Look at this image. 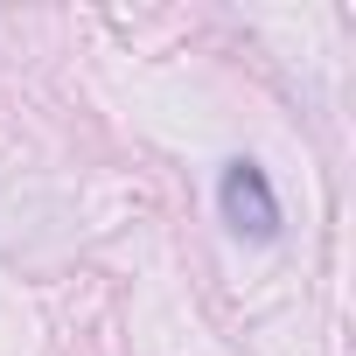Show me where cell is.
<instances>
[{"instance_id": "1", "label": "cell", "mask_w": 356, "mask_h": 356, "mask_svg": "<svg viewBox=\"0 0 356 356\" xmlns=\"http://www.w3.org/2000/svg\"><path fill=\"white\" fill-rule=\"evenodd\" d=\"M224 224L238 231V238H280V196H273V182H266V168L259 161H224Z\"/></svg>"}]
</instances>
